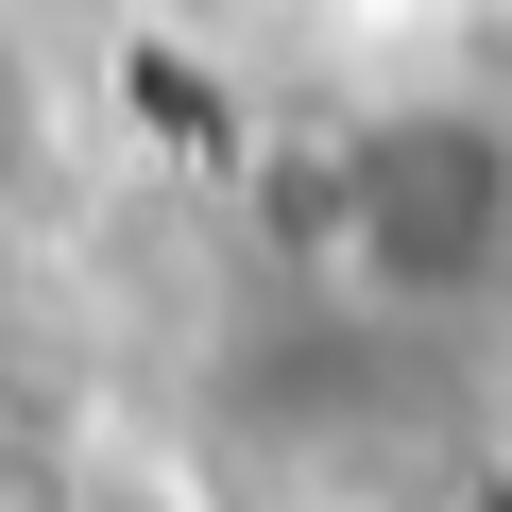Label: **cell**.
<instances>
[{"instance_id": "cell-3", "label": "cell", "mask_w": 512, "mask_h": 512, "mask_svg": "<svg viewBox=\"0 0 512 512\" xmlns=\"http://www.w3.org/2000/svg\"><path fill=\"white\" fill-rule=\"evenodd\" d=\"M478 512H512V461H495V478H478Z\"/></svg>"}, {"instance_id": "cell-1", "label": "cell", "mask_w": 512, "mask_h": 512, "mask_svg": "<svg viewBox=\"0 0 512 512\" xmlns=\"http://www.w3.org/2000/svg\"><path fill=\"white\" fill-rule=\"evenodd\" d=\"M325 256L393 325H478L512 308V103L410 86L325 154Z\"/></svg>"}, {"instance_id": "cell-2", "label": "cell", "mask_w": 512, "mask_h": 512, "mask_svg": "<svg viewBox=\"0 0 512 512\" xmlns=\"http://www.w3.org/2000/svg\"><path fill=\"white\" fill-rule=\"evenodd\" d=\"M69 188V86H52V52L0 18V222H35Z\"/></svg>"}]
</instances>
